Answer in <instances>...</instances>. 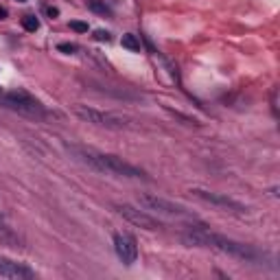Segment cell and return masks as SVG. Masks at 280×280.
Listing matches in <instances>:
<instances>
[{"instance_id":"obj_19","label":"cell","mask_w":280,"mask_h":280,"mask_svg":"<svg viewBox=\"0 0 280 280\" xmlns=\"http://www.w3.org/2000/svg\"><path fill=\"white\" fill-rule=\"evenodd\" d=\"M18 3H27V0H18Z\"/></svg>"},{"instance_id":"obj_16","label":"cell","mask_w":280,"mask_h":280,"mask_svg":"<svg viewBox=\"0 0 280 280\" xmlns=\"http://www.w3.org/2000/svg\"><path fill=\"white\" fill-rule=\"evenodd\" d=\"M94 40L97 42H110V33L107 31H94Z\"/></svg>"},{"instance_id":"obj_1","label":"cell","mask_w":280,"mask_h":280,"mask_svg":"<svg viewBox=\"0 0 280 280\" xmlns=\"http://www.w3.org/2000/svg\"><path fill=\"white\" fill-rule=\"evenodd\" d=\"M68 153L73 156L77 162L90 166L92 171H99V173L105 175H116V177H132V180H142L145 177V171H140L138 166L125 162L123 158L112 156V153H99L94 149H86V147H68Z\"/></svg>"},{"instance_id":"obj_12","label":"cell","mask_w":280,"mask_h":280,"mask_svg":"<svg viewBox=\"0 0 280 280\" xmlns=\"http://www.w3.org/2000/svg\"><path fill=\"white\" fill-rule=\"evenodd\" d=\"M121 44H123V49H127V51H132V53H138L140 51V40L136 38L134 33H125L123 40H121Z\"/></svg>"},{"instance_id":"obj_5","label":"cell","mask_w":280,"mask_h":280,"mask_svg":"<svg viewBox=\"0 0 280 280\" xmlns=\"http://www.w3.org/2000/svg\"><path fill=\"white\" fill-rule=\"evenodd\" d=\"M138 201L147 210H156V212H162V214H173V217H193L190 210H186L184 206L180 204H173V201L164 199V197H158V195H149V193H142Z\"/></svg>"},{"instance_id":"obj_4","label":"cell","mask_w":280,"mask_h":280,"mask_svg":"<svg viewBox=\"0 0 280 280\" xmlns=\"http://www.w3.org/2000/svg\"><path fill=\"white\" fill-rule=\"evenodd\" d=\"M75 114L86 123L99 125V127H107V129H123L129 127V118L116 112H103V110H94L88 105H75Z\"/></svg>"},{"instance_id":"obj_13","label":"cell","mask_w":280,"mask_h":280,"mask_svg":"<svg viewBox=\"0 0 280 280\" xmlns=\"http://www.w3.org/2000/svg\"><path fill=\"white\" fill-rule=\"evenodd\" d=\"M22 27H25V31L35 33L40 29V20L35 16H25V18H22Z\"/></svg>"},{"instance_id":"obj_15","label":"cell","mask_w":280,"mask_h":280,"mask_svg":"<svg viewBox=\"0 0 280 280\" xmlns=\"http://www.w3.org/2000/svg\"><path fill=\"white\" fill-rule=\"evenodd\" d=\"M70 29L77 33H88V22H79V20H75V22H70Z\"/></svg>"},{"instance_id":"obj_17","label":"cell","mask_w":280,"mask_h":280,"mask_svg":"<svg viewBox=\"0 0 280 280\" xmlns=\"http://www.w3.org/2000/svg\"><path fill=\"white\" fill-rule=\"evenodd\" d=\"M46 14H49V16H51V18H55V16H57V14H59V11H57V9H55V7H49V9H46Z\"/></svg>"},{"instance_id":"obj_3","label":"cell","mask_w":280,"mask_h":280,"mask_svg":"<svg viewBox=\"0 0 280 280\" xmlns=\"http://www.w3.org/2000/svg\"><path fill=\"white\" fill-rule=\"evenodd\" d=\"M0 105L9 107V110L25 114L31 118H44L46 116V107L40 103L33 94H29L27 90H11V92H0Z\"/></svg>"},{"instance_id":"obj_9","label":"cell","mask_w":280,"mask_h":280,"mask_svg":"<svg viewBox=\"0 0 280 280\" xmlns=\"http://www.w3.org/2000/svg\"><path fill=\"white\" fill-rule=\"evenodd\" d=\"M0 276L9 280H31L35 278V271L25 263H18L11 258H0Z\"/></svg>"},{"instance_id":"obj_18","label":"cell","mask_w":280,"mask_h":280,"mask_svg":"<svg viewBox=\"0 0 280 280\" xmlns=\"http://www.w3.org/2000/svg\"><path fill=\"white\" fill-rule=\"evenodd\" d=\"M5 18H7V9L0 7V20H5Z\"/></svg>"},{"instance_id":"obj_11","label":"cell","mask_w":280,"mask_h":280,"mask_svg":"<svg viewBox=\"0 0 280 280\" xmlns=\"http://www.w3.org/2000/svg\"><path fill=\"white\" fill-rule=\"evenodd\" d=\"M86 5H88V9L94 11V14H99V16H107V18L112 16V9L105 0H86Z\"/></svg>"},{"instance_id":"obj_7","label":"cell","mask_w":280,"mask_h":280,"mask_svg":"<svg viewBox=\"0 0 280 280\" xmlns=\"http://www.w3.org/2000/svg\"><path fill=\"white\" fill-rule=\"evenodd\" d=\"M190 193H193L197 199L206 201V204H212V206H219V208H223V210H230V212H236V214L245 212V206L239 204L236 199L228 197V195L212 193V190H204V188H190Z\"/></svg>"},{"instance_id":"obj_14","label":"cell","mask_w":280,"mask_h":280,"mask_svg":"<svg viewBox=\"0 0 280 280\" xmlns=\"http://www.w3.org/2000/svg\"><path fill=\"white\" fill-rule=\"evenodd\" d=\"M57 51L66 53V55H73V53H77V46H75V44H70V42H62V44L57 46Z\"/></svg>"},{"instance_id":"obj_8","label":"cell","mask_w":280,"mask_h":280,"mask_svg":"<svg viewBox=\"0 0 280 280\" xmlns=\"http://www.w3.org/2000/svg\"><path fill=\"white\" fill-rule=\"evenodd\" d=\"M114 249L118 254V258L125 265H132L138 258V243L129 232H116L114 234Z\"/></svg>"},{"instance_id":"obj_10","label":"cell","mask_w":280,"mask_h":280,"mask_svg":"<svg viewBox=\"0 0 280 280\" xmlns=\"http://www.w3.org/2000/svg\"><path fill=\"white\" fill-rule=\"evenodd\" d=\"M0 243H3V245H7V247H22L20 236H18L16 230L7 223V219H5L3 212H0Z\"/></svg>"},{"instance_id":"obj_6","label":"cell","mask_w":280,"mask_h":280,"mask_svg":"<svg viewBox=\"0 0 280 280\" xmlns=\"http://www.w3.org/2000/svg\"><path fill=\"white\" fill-rule=\"evenodd\" d=\"M114 208H116V212L121 214L125 221L138 225V228H142V230H160L162 228V223H160L158 219H153L151 214H147L145 210H138V208H134L129 204H116Z\"/></svg>"},{"instance_id":"obj_2","label":"cell","mask_w":280,"mask_h":280,"mask_svg":"<svg viewBox=\"0 0 280 280\" xmlns=\"http://www.w3.org/2000/svg\"><path fill=\"white\" fill-rule=\"evenodd\" d=\"M182 241L186 243V245L217 249V252L230 254V256L241 258V260H258V258H263V254H260L258 249H254L252 245L225 239V236H221V234H214V232H208V230H201V228L190 230V232H186V234H182Z\"/></svg>"}]
</instances>
